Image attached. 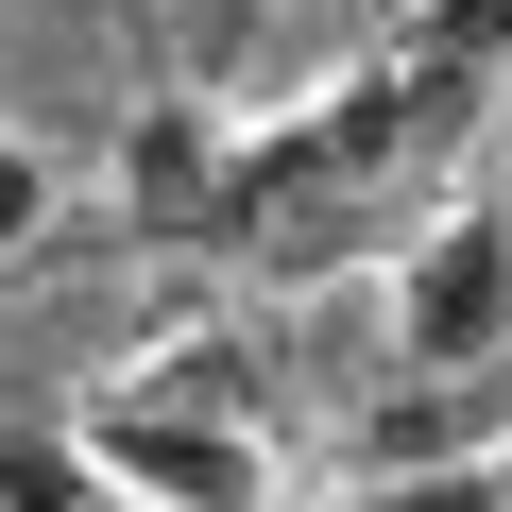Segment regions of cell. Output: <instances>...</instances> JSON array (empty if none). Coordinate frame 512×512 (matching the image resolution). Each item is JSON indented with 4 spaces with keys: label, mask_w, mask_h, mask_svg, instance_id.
<instances>
[{
    "label": "cell",
    "mask_w": 512,
    "mask_h": 512,
    "mask_svg": "<svg viewBox=\"0 0 512 512\" xmlns=\"http://www.w3.org/2000/svg\"><path fill=\"white\" fill-rule=\"evenodd\" d=\"M120 239L137 256H256V120L205 86L120 103Z\"/></svg>",
    "instance_id": "cell-1"
},
{
    "label": "cell",
    "mask_w": 512,
    "mask_h": 512,
    "mask_svg": "<svg viewBox=\"0 0 512 512\" xmlns=\"http://www.w3.org/2000/svg\"><path fill=\"white\" fill-rule=\"evenodd\" d=\"M376 325H393V376H512V205L495 188H461L393 239Z\"/></svg>",
    "instance_id": "cell-2"
},
{
    "label": "cell",
    "mask_w": 512,
    "mask_h": 512,
    "mask_svg": "<svg viewBox=\"0 0 512 512\" xmlns=\"http://www.w3.org/2000/svg\"><path fill=\"white\" fill-rule=\"evenodd\" d=\"M86 444H103V478H120L137 512H274V495H291L274 427H222V410H137V393H86Z\"/></svg>",
    "instance_id": "cell-3"
},
{
    "label": "cell",
    "mask_w": 512,
    "mask_h": 512,
    "mask_svg": "<svg viewBox=\"0 0 512 512\" xmlns=\"http://www.w3.org/2000/svg\"><path fill=\"white\" fill-rule=\"evenodd\" d=\"M103 393H137V410H222V427H274V342H256V325H171V342H137Z\"/></svg>",
    "instance_id": "cell-4"
},
{
    "label": "cell",
    "mask_w": 512,
    "mask_h": 512,
    "mask_svg": "<svg viewBox=\"0 0 512 512\" xmlns=\"http://www.w3.org/2000/svg\"><path fill=\"white\" fill-rule=\"evenodd\" d=\"M0 512H120L86 410H0Z\"/></svg>",
    "instance_id": "cell-5"
},
{
    "label": "cell",
    "mask_w": 512,
    "mask_h": 512,
    "mask_svg": "<svg viewBox=\"0 0 512 512\" xmlns=\"http://www.w3.org/2000/svg\"><path fill=\"white\" fill-rule=\"evenodd\" d=\"M325 512H512V444H495V461H393V478H342Z\"/></svg>",
    "instance_id": "cell-6"
},
{
    "label": "cell",
    "mask_w": 512,
    "mask_h": 512,
    "mask_svg": "<svg viewBox=\"0 0 512 512\" xmlns=\"http://www.w3.org/2000/svg\"><path fill=\"white\" fill-rule=\"evenodd\" d=\"M35 239H52V154L0 137V256H35Z\"/></svg>",
    "instance_id": "cell-7"
},
{
    "label": "cell",
    "mask_w": 512,
    "mask_h": 512,
    "mask_svg": "<svg viewBox=\"0 0 512 512\" xmlns=\"http://www.w3.org/2000/svg\"><path fill=\"white\" fill-rule=\"evenodd\" d=\"M376 18H393V35H410V18H427V0H376Z\"/></svg>",
    "instance_id": "cell-8"
},
{
    "label": "cell",
    "mask_w": 512,
    "mask_h": 512,
    "mask_svg": "<svg viewBox=\"0 0 512 512\" xmlns=\"http://www.w3.org/2000/svg\"><path fill=\"white\" fill-rule=\"evenodd\" d=\"M239 18H256V0H222V35H239Z\"/></svg>",
    "instance_id": "cell-9"
}]
</instances>
